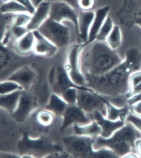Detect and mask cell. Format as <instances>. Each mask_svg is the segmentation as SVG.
Wrapping results in <instances>:
<instances>
[{"mask_svg": "<svg viewBox=\"0 0 141 158\" xmlns=\"http://www.w3.org/2000/svg\"><path fill=\"white\" fill-rule=\"evenodd\" d=\"M23 90H19L5 95H0L1 109L11 114L16 109Z\"/></svg>", "mask_w": 141, "mask_h": 158, "instance_id": "603a6c76", "label": "cell"}, {"mask_svg": "<svg viewBox=\"0 0 141 158\" xmlns=\"http://www.w3.org/2000/svg\"><path fill=\"white\" fill-rule=\"evenodd\" d=\"M45 1H47L49 2H55V1H61L66 2L72 6L73 8H75V9L79 10V7L78 6V0H46Z\"/></svg>", "mask_w": 141, "mask_h": 158, "instance_id": "b9f144b4", "label": "cell"}, {"mask_svg": "<svg viewBox=\"0 0 141 158\" xmlns=\"http://www.w3.org/2000/svg\"><path fill=\"white\" fill-rule=\"evenodd\" d=\"M106 42L110 48L114 50L117 49L121 46L122 44V35L118 26L114 25L112 31L108 36Z\"/></svg>", "mask_w": 141, "mask_h": 158, "instance_id": "83f0119b", "label": "cell"}, {"mask_svg": "<svg viewBox=\"0 0 141 158\" xmlns=\"http://www.w3.org/2000/svg\"><path fill=\"white\" fill-rule=\"evenodd\" d=\"M129 111L133 114L141 117V101L130 106Z\"/></svg>", "mask_w": 141, "mask_h": 158, "instance_id": "f35d334b", "label": "cell"}, {"mask_svg": "<svg viewBox=\"0 0 141 158\" xmlns=\"http://www.w3.org/2000/svg\"><path fill=\"white\" fill-rule=\"evenodd\" d=\"M14 13H1V38L7 32H10L14 20Z\"/></svg>", "mask_w": 141, "mask_h": 158, "instance_id": "f546056e", "label": "cell"}, {"mask_svg": "<svg viewBox=\"0 0 141 158\" xmlns=\"http://www.w3.org/2000/svg\"><path fill=\"white\" fill-rule=\"evenodd\" d=\"M140 101H141V93L134 95L132 97L129 98L127 100V103L130 107V106H132L134 104Z\"/></svg>", "mask_w": 141, "mask_h": 158, "instance_id": "60d3db41", "label": "cell"}, {"mask_svg": "<svg viewBox=\"0 0 141 158\" xmlns=\"http://www.w3.org/2000/svg\"><path fill=\"white\" fill-rule=\"evenodd\" d=\"M78 89L75 87L69 88L61 96L68 105H76L78 100Z\"/></svg>", "mask_w": 141, "mask_h": 158, "instance_id": "1f68e13d", "label": "cell"}, {"mask_svg": "<svg viewBox=\"0 0 141 158\" xmlns=\"http://www.w3.org/2000/svg\"><path fill=\"white\" fill-rule=\"evenodd\" d=\"M73 128L75 134L88 136L94 139L100 135L101 133V128L94 120L91 123L87 125H75Z\"/></svg>", "mask_w": 141, "mask_h": 158, "instance_id": "d4e9b609", "label": "cell"}, {"mask_svg": "<svg viewBox=\"0 0 141 158\" xmlns=\"http://www.w3.org/2000/svg\"><path fill=\"white\" fill-rule=\"evenodd\" d=\"M110 9V6H107L98 8L94 11L95 16L89 31V40L87 44L95 40L98 33L108 16Z\"/></svg>", "mask_w": 141, "mask_h": 158, "instance_id": "44dd1931", "label": "cell"}, {"mask_svg": "<svg viewBox=\"0 0 141 158\" xmlns=\"http://www.w3.org/2000/svg\"><path fill=\"white\" fill-rule=\"evenodd\" d=\"M75 87L79 89H85L86 87L77 85L71 80L64 67L59 66L56 68L53 85L51 87L53 92L61 96L67 89Z\"/></svg>", "mask_w": 141, "mask_h": 158, "instance_id": "2e32d148", "label": "cell"}, {"mask_svg": "<svg viewBox=\"0 0 141 158\" xmlns=\"http://www.w3.org/2000/svg\"><path fill=\"white\" fill-rule=\"evenodd\" d=\"M38 30L58 48L67 46L70 41L71 33L70 28L62 23L49 18L43 23Z\"/></svg>", "mask_w": 141, "mask_h": 158, "instance_id": "5b68a950", "label": "cell"}, {"mask_svg": "<svg viewBox=\"0 0 141 158\" xmlns=\"http://www.w3.org/2000/svg\"><path fill=\"white\" fill-rule=\"evenodd\" d=\"M136 149L139 157H141V139H137L135 142Z\"/></svg>", "mask_w": 141, "mask_h": 158, "instance_id": "7bdbcfd3", "label": "cell"}, {"mask_svg": "<svg viewBox=\"0 0 141 158\" xmlns=\"http://www.w3.org/2000/svg\"><path fill=\"white\" fill-rule=\"evenodd\" d=\"M56 115L45 108L35 110L31 115L34 129L41 133H47L55 122Z\"/></svg>", "mask_w": 141, "mask_h": 158, "instance_id": "9a60e30c", "label": "cell"}, {"mask_svg": "<svg viewBox=\"0 0 141 158\" xmlns=\"http://www.w3.org/2000/svg\"><path fill=\"white\" fill-rule=\"evenodd\" d=\"M22 5L24 6L28 10V12L32 15L36 11V8L31 2V0H15Z\"/></svg>", "mask_w": 141, "mask_h": 158, "instance_id": "74e56055", "label": "cell"}, {"mask_svg": "<svg viewBox=\"0 0 141 158\" xmlns=\"http://www.w3.org/2000/svg\"><path fill=\"white\" fill-rule=\"evenodd\" d=\"M135 25L139 26L141 28V19H139L136 22Z\"/></svg>", "mask_w": 141, "mask_h": 158, "instance_id": "f6af8a7d", "label": "cell"}, {"mask_svg": "<svg viewBox=\"0 0 141 158\" xmlns=\"http://www.w3.org/2000/svg\"><path fill=\"white\" fill-rule=\"evenodd\" d=\"M125 123L123 127L116 131L109 138L98 136L94 139L93 149L97 150L102 148H109L118 158L124 157L130 153L138 155L135 142L137 139H141V132L131 122Z\"/></svg>", "mask_w": 141, "mask_h": 158, "instance_id": "3957f363", "label": "cell"}, {"mask_svg": "<svg viewBox=\"0 0 141 158\" xmlns=\"http://www.w3.org/2000/svg\"><path fill=\"white\" fill-rule=\"evenodd\" d=\"M118 158L111 149L108 148H102L97 150H94L93 158Z\"/></svg>", "mask_w": 141, "mask_h": 158, "instance_id": "e575fe53", "label": "cell"}, {"mask_svg": "<svg viewBox=\"0 0 141 158\" xmlns=\"http://www.w3.org/2000/svg\"><path fill=\"white\" fill-rule=\"evenodd\" d=\"M130 122L133 123L141 132V117L136 116L129 112L126 116L125 122Z\"/></svg>", "mask_w": 141, "mask_h": 158, "instance_id": "8d00e7d4", "label": "cell"}, {"mask_svg": "<svg viewBox=\"0 0 141 158\" xmlns=\"http://www.w3.org/2000/svg\"><path fill=\"white\" fill-rule=\"evenodd\" d=\"M51 2L49 18L59 23L68 21L73 23L77 35L78 33V17L79 10L66 2L55 1Z\"/></svg>", "mask_w": 141, "mask_h": 158, "instance_id": "8fae6325", "label": "cell"}, {"mask_svg": "<svg viewBox=\"0 0 141 158\" xmlns=\"http://www.w3.org/2000/svg\"><path fill=\"white\" fill-rule=\"evenodd\" d=\"M51 2L44 1L36 8V11L32 15L31 19L26 27L29 31L37 30L49 18Z\"/></svg>", "mask_w": 141, "mask_h": 158, "instance_id": "ffe728a7", "label": "cell"}, {"mask_svg": "<svg viewBox=\"0 0 141 158\" xmlns=\"http://www.w3.org/2000/svg\"><path fill=\"white\" fill-rule=\"evenodd\" d=\"M45 1L46 0H31V2L34 7L36 8L40 3Z\"/></svg>", "mask_w": 141, "mask_h": 158, "instance_id": "ee69618b", "label": "cell"}, {"mask_svg": "<svg viewBox=\"0 0 141 158\" xmlns=\"http://www.w3.org/2000/svg\"><path fill=\"white\" fill-rule=\"evenodd\" d=\"M105 100L107 106L106 118L112 121L121 119V121L125 122L126 116L130 112L128 105H126L122 108H118L107 100Z\"/></svg>", "mask_w": 141, "mask_h": 158, "instance_id": "484cf974", "label": "cell"}, {"mask_svg": "<svg viewBox=\"0 0 141 158\" xmlns=\"http://www.w3.org/2000/svg\"><path fill=\"white\" fill-rule=\"evenodd\" d=\"M62 116L63 120L60 128L61 132L71 126L76 124L87 125L93 121L91 114H87L76 104L68 105Z\"/></svg>", "mask_w": 141, "mask_h": 158, "instance_id": "4fadbf2b", "label": "cell"}, {"mask_svg": "<svg viewBox=\"0 0 141 158\" xmlns=\"http://www.w3.org/2000/svg\"><path fill=\"white\" fill-rule=\"evenodd\" d=\"M114 25L112 19L107 16L100 28L95 40L100 41H106L108 36L113 29Z\"/></svg>", "mask_w": 141, "mask_h": 158, "instance_id": "f1b7e54d", "label": "cell"}, {"mask_svg": "<svg viewBox=\"0 0 141 158\" xmlns=\"http://www.w3.org/2000/svg\"><path fill=\"white\" fill-rule=\"evenodd\" d=\"M32 56L31 55L22 56L17 53L13 47L10 48L8 45L5 46L1 44V78L7 76V79L17 70L23 66L29 65V63L33 59Z\"/></svg>", "mask_w": 141, "mask_h": 158, "instance_id": "52a82bcc", "label": "cell"}, {"mask_svg": "<svg viewBox=\"0 0 141 158\" xmlns=\"http://www.w3.org/2000/svg\"><path fill=\"white\" fill-rule=\"evenodd\" d=\"M94 139L88 136L75 134L64 137L62 141L65 150L73 157L93 158Z\"/></svg>", "mask_w": 141, "mask_h": 158, "instance_id": "8992f818", "label": "cell"}, {"mask_svg": "<svg viewBox=\"0 0 141 158\" xmlns=\"http://www.w3.org/2000/svg\"><path fill=\"white\" fill-rule=\"evenodd\" d=\"M79 10H91L95 5V0H78Z\"/></svg>", "mask_w": 141, "mask_h": 158, "instance_id": "d590c367", "label": "cell"}, {"mask_svg": "<svg viewBox=\"0 0 141 158\" xmlns=\"http://www.w3.org/2000/svg\"><path fill=\"white\" fill-rule=\"evenodd\" d=\"M37 105L36 96L30 91L23 90L16 109L11 116L16 122L23 123L36 110Z\"/></svg>", "mask_w": 141, "mask_h": 158, "instance_id": "7c38bea8", "label": "cell"}, {"mask_svg": "<svg viewBox=\"0 0 141 158\" xmlns=\"http://www.w3.org/2000/svg\"><path fill=\"white\" fill-rule=\"evenodd\" d=\"M1 13H29L27 8L15 0H9L1 4Z\"/></svg>", "mask_w": 141, "mask_h": 158, "instance_id": "4316f807", "label": "cell"}, {"mask_svg": "<svg viewBox=\"0 0 141 158\" xmlns=\"http://www.w3.org/2000/svg\"><path fill=\"white\" fill-rule=\"evenodd\" d=\"M33 31L35 41L32 53L35 56L40 57H51L54 56L58 48L42 35L38 30Z\"/></svg>", "mask_w": 141, "mask_h": 158, "instance_id": "ac0fdd59", "label": "cell"}, {"mask_svg": "<svg viewBox=\"0 0 141 158\" xmlns=\"http://www.w3.org/2000/svg\"><path fill=\"white\" fill-rule=\"evenodd\" d=\"M91 115L93 120L101 128L100 135L105 138H109L116 131L123 127L126 123L121 119L115 121L110 120L97 111H94Z\"/></svg>", "mask_w": 141, "mask_h": 158, "instance_id": "d6986e66", "label": "cell"}, {"mask_svg": "<svg viewBox=\"0 0 141 158\" xmlns=\"http://www.w3.org/2000/svg\"><path fill=\"white\" fill-rule=\"evenodd\" d=\"M32 16V15L29 13H14V20L12 27H26Z\"/></svg>", "mask_w": 141, "mask_h": 158, "instance_id": "d6a6232c", "label": "cell"}, {"mask_svg": "<svg viewBox=\"0 0 141 158\" xmlns=\"http://www.w3.org/2000/svg\"><path fill=\"white\" fill-rule=\"evenodd\" d=\"M95 16L92 10H79L78 12V43L86 44L89 40V31Z\"/></svg>", "mask_w": 141, "mask_h": 158, "instance_id": "e0dca14e", "label": "cell"}, {"mask_svg": "<svg viewBox=\"0 0 141 158\" xmlns=\"http://www.w3.org/2000/svg\"><path fill=\"white\" fill-rule=\"evenodd\" d=\"M8 1H9V0H1V2H3V3H4V2H8Z\"/></svg>", "mask_w": 141, "mask_h": 158, "instance_id": "bcb514c9", "label": "cell"}, {"mask_svg": "<svg viewBox=\"0 0 141 158\" xmlns=\"http://www.w3.org/2000/svg\"><path fill=\"white\" fill-rule=\"evenodd\" d=\"M123 60L106 41L95 40L84 45L82 49L81 69L84 78L99 77L110 72Z\"/></svg>", "mask_w": 141, "mask_h": 158, "instance_id": "7a4b0ae2", "label": "cell"}, {"mask_svg": "<svg viewBox=\"0 0 141 158\" xmlns=\"http://www.w3.org/2000/svg\"><path fill=\"white\" fill-rule=\"evenodd\" d=\"M21 133L17 148L21 158H46L53 153L64 150L63 147L46 137L32 138L24 130L21 131Z\"/></svg>", "mask_w": 141, "mask_h": 158, "instance_id": "277c9868", "label": "cell"}, {"mask_svg": "<svg viewBox=\"0 0 141 158\" xmlns=\"http://www.w3.org/2000/svg\"><path fill=\"white\" fill-rule=\"evenodd\" d=\"M23 90L21 87L15 82L5 80L1 82L0 95H5L18 90Z\"/></svg>", "mask_w": 141, "mask_h": 158, "instance_id": "4dcf8cb0", "label": "cell"}, {"mask_svg": "<svg viewBox=\"0 0 141 158\" xmlns=\"http://www.w3.org/2000/svg\"><path fill=\"white\" fill-rule=\"evenodd\" d=\"M68 106V104L61 96L53 92L50 96L45 108L56 116H62Z\"/></svg>", "mask_w": 141, "mask_h": 158, "instance_id": "cb8c5ba5", "label": "cell"}, {"mask_svg": "<svg viewBox=\"0 0 141 158\" xmlns=\"http://www.w3.org/2000/svg\"><path fill=\"white\" fill-rule=\"evenodd\" d=\"M35 38L33 31H29L13 44L15 51L22 56H28L33 52Z\"/></svg>", "mask_w": 141, "mask_h": 158, "instance_id": "7402d4cb", "label": "cell"}, {"mask_svg": "<svg viewBox=\"0 0 141 158\" xmlns=\"http://www.w3.org/2000/svg\"><path fill=\"white\" fill-rule=\"evenodd\" d=\"M141 71V51L132 46L127 49L123 62L110 72L98 77H86L85 87L109 100L126 97L131 75Z\"/></svg>", "mask_w": 141, "mask_h": 158, "instance_id": "6da1fadb", "label": "cell"}, {"mask_svg": "<svg viewBox=\"0 0 141 158\" xmlns=\"http://www.w3.org/2000/svg\"><path fill=\"white\" fill-rule=\"evenodd\" d=\"M29 31L25 27H13L11 29L10 42L13 41L14 44L18 39L25 35Z\"/></svg>", "mask_w": 141, "mask_h": 158, "instance_id": "836d02e7", "label": "cell"}, {"mask_svg": "<svg viewBox=\"0 0 141 158\" xmlns=\"http://www.w3.org/2000/svg\"><path fill=\"white\" fill-rule=\"evenodd\" d=\"M0 158H21L19 154L11 152L1 151Z\"/></svg>", "mask_w": 141, "mask_h": 158, "instance_id": "ab89813d", "label": "cell"}, {"mask_svg": "<svg viewBox=\"0 0 141 158\" xmlns=\"http://www.w3.org/2000/svg\"><path fill=\"white\" fill-rule=\"evenodd\" d=\"M85 44H74L67 51L64 68L71 80L77 85L85 86V79L81 69V53Z\"/></svg>", "mask_w": 141, "mask_h": 158, "instance_id": "ba28073f", "label": "cell"}, {"mask_svg": "<svg viewBox=\"0 0 141 158\" xmlns=\"http://www.w3.org/2000/svg\"><path fill=\"white\" fill-rule=\"evenodd\" d=\"M76 105L87 114H91L97 111L107 117V106L105 100L89 88L78 89Z\"/></svg>", "mask_w": 141, "mask_h": 158, "instance_id": "9c48e42d", "label": "cell"}, {"mask_svg": "<svg viewBox=\"0 0 141 158\" xmlns=\"http://www.w3.org/2000/svg\"><path fill=\"white\" fill-rule=\"evenodd\" d=\"M36 78V72L29 65H26L13 72L6 80L15 82L23 90L30 91Z\"/></svg>", "mask_w": 141, "mask_h": 158, "instance_id": "5bb4252c", "label": "cell"}, {"mask_svg": "<svg viewBox=\"0 0 141 158\" xmlns=\"http://www.w3.org/2000/svg\"><path fill=\"white\" fill-rule=\"evenodd\" d=\"M121 8L116 15L120 24L127 29L135 25L136 22L141 19V0H122Z\"/></svg>", "mask_w": 141, "mask_h": 158, "instance_id": "30bf717a", "label": "cell"}]
</instances>
